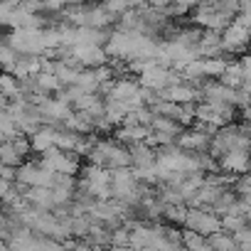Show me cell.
Returning <instances> with one entry per match:
<instances>
[{
	"instance_id": "obj_10",
	"label": "cell",
	"mask_w": 251,
	"mask_h": 251,
	"mask_svg": "<svg viewBox=\"0 0 251 251\" xmlns=\"http://www.w3.org/2000/svg\"><path fill=\"white\" fill-rule=\"evenodd\" d=\"M32 76H35L37 89H40L42 94H47V96L62 89V84H59V79H57L54 72H37V74H32Z\"/></svg>"
},
{
	"instance_id": "obj_4",
	"label": "cell",
	"mask_w": 251,
	"mask_h": 251,
	"mask_svg": "<svg viewBox=\"0 0 251 251\" xmlns=\"http://www.w3.org/2000/svg\"><path fill=\"white\" fill-rule=\"evenodd\" d=\"M217 168L224 170V173H246L249 170V151H239V148H231L226 153H222L217 158Z\"/></svg>"
},
{
	"instance_id": "obj_11",
	"label": "cell",
	"mask_w": 251,
	"mask_h": 251,
	"mask_svg": "<svg viewBox=\"0 0 251 251\" xmlns=\"http://www.w3.org/2000/svg\"><path fill=\"white\" fill-rule=\"evenodd\" d=\"M148 128L177 136V133L182 131V126H180V123H177L175 118H168V116H160V113H155V116H153V121H151V126H148Z\"/></svg>"
},
{
	"instance_id": "obj_20",
	"label": "cell",
	"mask_w": 251,
	"mask_h": 251,
	"mask_svg": "<svg viewBox=\"0 0 251 251\" xmlns=\"http://www.w3.org/2000/svg\"><path fill=\"white\" fill-rule=\"evenodd\" d=\"M128 234H131V229L123 222L118 226H113L111 229V246H128Z\"/></svg>"
},
{
	"instance_id": "obj_3",
	"label": "cell",
	"mask_w": 251,
	"mask_h": 251,
	"mask_svg": "<svg viewBox=\"0 0 251 251\" xmlns=\"http://www.w3.org/2000/svg\"><path fill=\"white\" fill-rule=\"evenodd\" d=\"M74 59L84 67V69H94L99 64L108 62V54L101 45H74Z\"/></svg>"
},
{
	"instance_id": "obj_7",
	"label": "cell",
	"mask_w": 251,
	"mask_h": 251,
	"mask_svg": "<svg viewBox=\"0 0 251 251\" xmlns=\"http://www.w3.org/2000/svg\"><path fill=\"white\" fill-rule=\"evenodd\" d=\"M27 141H30V151L40 155V153H45L50 146H54V128H52V126H40L35 133L27 136Z\"/></svg>"
},
{
	"instance_id": "obj_1",
	"label": "cell",
	"mask_w": 251,
	"mask_h": 251,
	"mask_svg": "<svg viewBox=\"0 0 251 251\" xmlns=\"http://www.w3.org/2000/svg\"><path fill=\"white\" fill-rule=\"evenodd\" d=\"M182 226H187V229H192V231H197V234H202V236H209L212 231H219V229H222V219H219L214 212H209V209L187 207Z\"/></svg>"
},
{
	"instance_id": "obj_14",
	"label": "cell",
	"mask_w": 251,
	"mask_h": 251,
	"mask_svg": "<svg viewBox=\"0 0 251 251\" xmlns=\"http://www.w3.org/2000/svg\"><path fill=\"white\" fill-rule=\"evenodd\" d=\"M0 94L8 96V99H18V96H23L20 89H18V79H15L8 69L0 72Z\"/></svg>"
},
{
	"instance_id": "obj_19",
	"label": "cell",
	"mask_w": 251,
	"mask_h": 251,
	"mask_svg": "<svg viewBox=\"0 0 251 251\" xmlns=\"http://www.w3.org/2000/svg\"><path fill=\"white\" fill-rule=\"evenodd\" d=\"M15 59H18V52L8 42L0 40V69H10L15 64Z\"/></svg>"
},
{
	"instance_id": "obj_2",
	"label": "cell",
	"mask_w": 251,
	"mask_h": 251,
	"mask_svg": "<svg viewBox=\"0 0 251 251\" xmlns=\"http://www.w3.org/2000/svg\"><path fill=\"white\" fill-rule=\"evenodd\" d=\"M99 148L103 151V168H126L131 165V158H128V148L123 143H118L116 138H99L96 141Z\"/></svg>"
},
{
	"instance_id": "obj_5",
	"label": "cell",
	"mask_w": 251,
	"mask_h": 251,
	"mask_svg": "<svg viewBox=\"0 0 251 251\" xmlns=\"http://www.w3.org/2000/svg\"><path fill=\"white\" fill-rule=\"evenodd\" d=\"M128 158H131V168H146V165H153L155 163V148L148 146L146 141H136V143H128Z\"/></svg>"
},
{
	"instance_id": "obj_17",
	"label": "cell",
	"mask_w": 251,
	"mask_h": 251,
	"mask_svg": "<svg viewBox=\"0 0 251 251\" xmlns=\"http://www.w3.org/2000/svg\"><path fill=\"white\" fill-rule=\"evenodd\" d=\"M231 236H234L239 251H251V222H246L244 226H239L236 231H231Z\"/></svg>"
},
{
	"instance_id": "obj_8",
	"label": "cell",
	"mask_w": 251,
	"mask_h": 251,
	"mask_svg": "<svg viewBox=\"0 0 251 251\" xmlns=\"http://www.w3.org/2000/svg\"><path fill=\"white\" fill-rule=\"evenodd\" d=\"M204 239H207V246H209L212 251H236V241H234V236H231L229 231H224V229L212 231V234L204 236Z\"/></svg>"
},
{
	"instance_id": "obj_16",
	"label": "cell",
	"mask_w": 251,
	"mask_h": 251,
	"mask_svg": "<svg viewBox=\"0 0 251 251\" xmlns=\"http://www.w3.org/2000/svg\"><path fill=\"white\" fill-rule=\"evenodd\" d=\"M81 91H96L99 94V79L94 76V72L91 69H81L79 74H76V81H74Z\"/></svg>"
},
{
	"instance_id": "obj_18",
	"label": "cell",
	"mask_w": 251,
	"mask_h": 251,
	"mask_svg": "<svg viewBox=\"0 0 251 251\" xmlns=\"http://www.w3.org/2000/svg\"><path fill=\"white\" fill-rule=\"evenodd\" d=\"M231 190L236 192V197H251V175H249V170L246 173H239L234 177Z\"/></svg>"
},
{
	"instance_id": "obj_22",
	"label": "cell",
	"mask_w": 251,
	"mask_h": 251,
	"mask_svg": "<svg viewBox=\"0 0 251 251\" xmlns=\"http://www.w3.org/2000/svg\"><path fill=\"white\" fill-rule=\"evenodd\" d=\"M20 8H25V10H30V13H45L42 0H20Z\"/></svg>"
},
{
	"instance_id": "obj_13",
	"label": "cell",
	"mask_w": 251,
	"mask_h": 251,
	"mask_svg": "<svg viewBox=\"0 0 251 251\" xmlns=\"http://www.w3.org/2000/svg\"><path fill=\"white\" fill-rule=\"evenodd\" d=\"M185 212H187V204H165L163 207V222L165 224H175V226H182L185 222Z\"/></svg>"
},
{
	"instance_id": "obj_9",
	"label": "cell",
	"mask_w": 251,
	"mask_h": 251,
	"mask_svg": "<svg viewBox=\"0 0 251 251\" xmlns=\"http://www.w3.org/2000/svg\"><path fill=\"white\" fill-rule=\"evenodd\" d=\"M138 91V81H131V79H116L113 86H111V94L108 99H118V101H128L133 99ZM106 99V96H103Z\"/></svg>"
},
{
	"instance_id": "obj_6",
	"label": "cell",
	"mask_w": 251,
	"mask_h": 251,
	"mask_svg": "<svg viewBox=\"0 0 251 251\" xmlns=\"http://www.w3.org/2000/svg\"><path fill=\"white\" fill-rule=\"evenodd\" d=\"M148 126H141V123H131V126H116V131H113V138L123 146H128V143H136V141H146L148 136Z\"/></svg>"
},
{
	"instance_id": "obj_12",
	"label": "cell",
	"mask_w": 251,
	"mask_h": 251,
	"mask_svg": "<svg viewBox=\"0 0 251 251\" xmlns=\"http://www.w3.org/2000/svg\"><path fill=\"white\" fill-rule=\"evenodd\" d=\"M180 234H182V246H185V249H195V251H209V246H207V239H204L202 234H197V231H192V229H187V226H182V229H180Z\"/></svg>"
},
{
	"instance_id": "obj_21",
	"label": "cell",
	"mask_w": 251,
	"mask_h": 251,
	"mask_svg": "<svg viewBox=\"0 0 251 251\" xmlns=\"http://www.w3.org/2000/svg\"><path fill=\"white\" fill-rule=\"evenodd\" d=\"M10 143H13V148L18 151V155L27 160V155L32 153V151H30V141H27V136H25V133H20V136H15Z\"/></svg>"
},
{
	"instance_id": "obj_23",
	"label": "cell",
	"mask_w": 251,
	"mask_h": 251,
	"mask_svg": "<svg viewBox=\"0 0 251 251\" xmlns=\"http://www.w3.org/2000/svg\"><path fill=\"white\" fill-rule=\"evenodd\" d=\"M42 5H45V13H57L67 5V0H42Z\"/></svg>"
},
{
	"instance_id": "obj_15",
	"label": "cell",
	"mask_w": 251,
	"mask_h": 251,
	"mask_svg": "<svg viewBox=\"0 0 251 251\" xmlns=\"http://www.w3.org/2000/svg\"><path fill=\"white\" fill-rule=\"evenodd\" d=\"M25 158L18 155V151L13 148L10 141H0V165H10V168H18Z\"/></svg>"
}]
</instances>
